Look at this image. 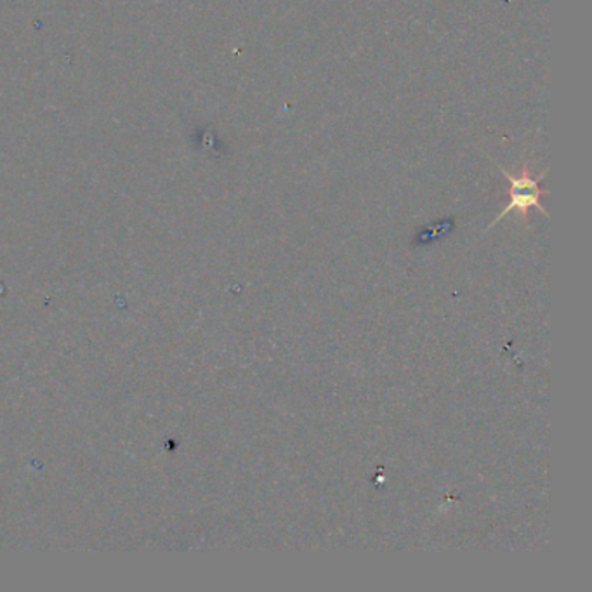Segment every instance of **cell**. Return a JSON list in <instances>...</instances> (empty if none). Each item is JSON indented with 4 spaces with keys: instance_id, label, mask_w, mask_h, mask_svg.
I'll return each instance as SVG.
<instances>
[{
    "instance_id": "obj_1",
    "label": "cell",
    "mask_w": 592,
    "mask_h": 592,
    "mask_svg": "<svg viewBox=\"0 0 592 592\" xmlns=\"http://www.w3.org/2000/svg\"><path fill=\"white\" fill-rule=\"evenodd\" d=\"M501 172L509 183V204L505 205L504 210L493 219L490 228H492L496 223L504 219L509 213H513V210H520V214L526 217L528 216L530 209H537L538 213H543L544 216H547V210L544 209V205L540 204V198L547 193V190L540 189V181L546 178L547 171H544L543 174H538L537 178L530 174V169L526 168L523 169V172L520 175H513L504 168H501Z\"/></svg>"
}]
</instances>
